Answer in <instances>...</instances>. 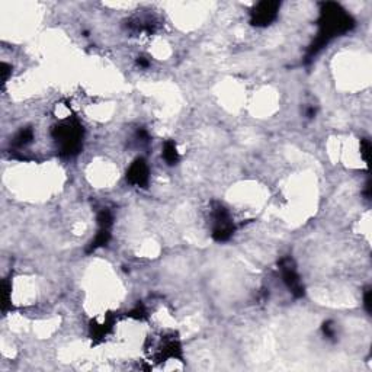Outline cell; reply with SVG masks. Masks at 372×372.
<instances>
[{"label": "cell", "mask_w": 372, "mask_h": 372, "mask_svg": "<svg viewBox=\"0 0 372 372\" xmlns=\"http://www.w3.org/2000/svg\"><path fill=\"white\" fill-rule=\"evenodd\" d=\"M318 33L310 45L307 53V60H312L335 36L343 35L355 27V21L352 16L341 9L338 3H323L318 19Z\"/></svg>", "instance_id": "6da1fadb"}, {"label": "cell", "mask_w": 372, "mask_h": 372, "mask_svg": "<svg viewBox=\"0 0 372 372\" xmlns=\"http://www.w3.org/2000/svg\"><path fill=\"white\" fill-rule=\"evenodd\" d=\"M53 137L62 155H74L82 150L83 126L76 120L64 121L53 129Z\"/></svg>", "instance_id": "7a4b0ae2"}, {"label": "cell", "mask_w": 372, "mask_h": 372, "mask_svg": "<svg viewBox=\"0 0 372 372\" xmlns=\"http://www.w3.org/2000/svg\"><path fill=\"white\" fill-rule=\"evenodd\" d=\"M234 233V222L230 213L221 204L213 205V237L217 242H227Z\"/></svg>", "instance_id": "3957f363"}, {"label": "cell", "mask_w": 372, "mask_h": 372, "mask_svg": "<svg viewBox=\"0 0 372 372\" xmlns=\"http://www.w3.org/2000/svg\"><path fill=\"white\" fill-rule=\"evenodd\" d=\"M279 269L282 274V279L285 282V285L288 286L289 292H292L294 297L301 298L304 297L306 291H304V285L301 282V278L297 272V266L292 260V257L286 256L283 259H280L279 262Z\"/></svg>", "instance_id": "277c9868"}, {"label": "cell", "mask_w": 372, "mask_h": 372, "mask_svg": "<svg viewBox=\"0 0 372 372\" xmlns=\"http://www.w3.org/2000/svg\"><path fill=\"white\" fill-rule=\"evenodd\" d=\"M279 1H260L250 12V22L254 27H268L278 16Z\"/></svg>", "instance_id": "5b68a950"}, {"label": "cell", "mask_w": 372, "mask_h": 372, "mask_svg": "<svg viewBox=\"0 0 372 372\" xmlns=\"http://www.w3.org/2000/svg\"><path fill=\"white\" fill-rule=\"evenodd\" d=\"M150 173H149V166L144 158H137L131 163L126 172V181L134 186L138 187H146L149 185Z\"/></svg>", "instance_id": "8992f818"}, {"label": "cell", "mask_w": 372, "mask_h": 372, "mask_svg": "<svg viewBox=\"0 0 372 372\" xmlns=\"http://www.w3.org/2000/svg\"><path fill=\"white\" fill-rule=\"evenodd\" d=\"M111 240V228H106V227H99L94 239L91 242L89 248H88V253H92L94 250H97L99 248H103L109 243Z\"/></svg>", "instance_id": "52a82bcc"}, {"label": "cell", "mask_w": 372, "mask_h": 372, "mask_svg": "<svg viewBox=\"0 0 372 372\" xmlns=\"http://www.w3.org/2000/svg\"><path fill=\"white\" fill-rule=\"evenodd\" d=\"M112 329V320L111 318H106L103 323H97V321H92V326H91V336L94 341H99L102 338H105Z\"/></svg>", "instance_id": "ba28073f"}, {"label": "cell", "mask_w": 372, "mask_h": 372, "mask_svg": "<svg viewBox=\"0 0 372 372\" xmlns=\"http://www.w3.org/2000/svg\"><path fill=\"white\" fill-rule=\"evenodd\" d=\"M163 158L166 160L167 164L173 166L178 163L179 160V153H178V149H176V144L175 141H166L164 143V147H163Z\"/></svg>", "instance_id": "9c48e42d"}, {"label": "cell", "mask_w": 372, "mask_h": 372, "mask_svg": "<svg viewBox=\"0 0 372 372\" xmlns=\"http://www.w3.org/2000/svg\"><path fill=\"white\" fill-rule=\"evenodd\" d=\"M33 140V131L32 128H22L13 138V146L15 147H25Z\"/></svg>", "instance_id": "30bf717a"}, {"label": "cell", "mask_w": 372, "mask_h": 372, "mask_svg": "<svg viewBox=\"0 0 372 372\" xmlns=\"http://www.w3.org/2000/svg\"><path fill=\"white\" fill-rule=\"evenodd\" d=\"M9 303H10V283L4 279L1 283V310L3 312L7 311Z\"/></svg>", "instance_id": "8fae6325"}, {"label": "cell", "mask_w": 372, "mask_h": 372, "mask_svg": "<svg viewBox=\"0 0 372 372\" xmlns=\"http://www.w3.org/2000/svg\"><path fill=\"white\" fill-rule=\"evenodd\" d=\"M323 333H324L326 338L333 339V338L336 336V327H335V324H333L332 321H326V323L323 324Z\"/></svg>", "instance_id": "7c38bea8"}, {"label": "cell", "mask_w": 372, "mask_h": 372, "mask_svg": "<svg viewBox=\"0 0 372 372\" xmlns=\"http://www.w3.org/2000/svg\"><path fill=\"white\" fill-rule=\"evenodd\" d=\"M361 155L364 157L365 161L370 160V155H371V144H370V140H361Z\"/></svg>", "instance_id": "4fadbf2b"}, {"label": "cell", "mask_w": 372, "mask_h": 372, "mask_svg": "<svg viewBox=\"0 0 372 372\" xmlns=\"http://www.w3.org/2000/svg\"><path fill=\"white\" fill-rule=\"evenodd\" d=\"M371 288H367L364 294V307L368 314H371Z\"/></svg>", "instance_id": "5bb4252c"}, {"label": "cell", "mask_w": 372, "mask_h": 372, "mask_svg": "<svg viewBox=\"0 0 372 372\" xmlns=\"http://www.w3.org/2000/svg\"><path fill=\"white\" fill-rule=\"evenodd\" d=\"M1 82L3 83H6L7 82V79H9V74H10V65L9 64H6V62H1Z\"/></svg>", "instance_id": "9a60e30c"}, {"label": "cell", "mask_w": 372, "mask_h": 372, "mask_svg": "<svg viewBox=\"0 0 372 372\" xmlns=\"http://www.w3.org/2000/svg\"><path fill=\"white\" fill-rule=\"evenodd\" d=\"M129 315L134 317V318H144L146 317V310H144L143 306H137L135 310H132L129 312Z\"/></svg>", "instance_id": "2e32d148"}, {"label": "cell", "mask_w": 372, "mask_h": 372, "mask_svg": "<svg viewBox=\"0 0 372 372\" xmlns=\"http://www.w3.org/2000/svg\"><path fill=\"white\" fill-rule=\"evenodd\" d=\"M137 62H138V65H141V67H149V62H147L144 57H140V59L137 60Z\"/></svg>", "instance_id": "e0dca14e"}, {"label": "cell", "mask_w": 372, "mask_h": 372, "mask_svg": "<svg viewBox=\"0 0 372 372\" xmlns=\"http://www.w3.org/2000/svg\"><path fill=\"white\" fill-rule=\"evenodd\" d=\"M306 115L309 117V118H312L314 115H315V109L312 108V106H310L309 109H307V112H306Z\"/></svg>", "instance_id": "ac0fdd59"}]
</instances>
